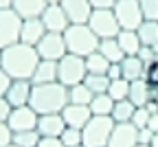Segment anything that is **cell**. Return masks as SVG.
Instances as JSON below:
<instances>
[{
    "instance_id": "obj_1",
    "label": "cell",
    "mask_w": 158,
    "mask_h": 147,
    "mask_svg": "<svg viewBox=\"0 0 158 147\" xmlns=\"http://www.w3.org/2000/svg\"><path fill=\"white\" fill-rule=\"evenodd\" d=\"M37 61H40V55H37L35 46L15 42V44L2 48V64H0V68L11 79H31Z\"/></svg>"
},
{
    "instance_id": "obj_2",
    "label": "cell",
    "mask_w": 158,
    "mask_h": 147,
    "mask_svg": "<svg viewBox=\"0 0 158 147\" xmlns=\"http://www.w3.org/2000/svg\"><path fill=\"white\" fill-rule=\"evenodd\" d=\"M29 106L37 114H55L68 106V88L59 81L51 83H35L31 90Z\"/></svg>"
},
{
    "instance_id": "obj_3",
    "label": "cell",
    "mask_w": 158,
    "mask_h": 147,
    "mask_svg": "<svg viewBox=\"0 0 158 147\" xmlns=\"http://www.w3.org/2000/svg\"><path fill=\"white\" fill-rule=\"evenodd\" d=\"M64 40H66V48L73 55H90L99 48V37L92 33V29L88 24H68V29L64 31Z\"/></svg>"
},
{
    "instance_id": "obj_4",
    "label": "cell",
    "mask_w": 158,
    "mask_h": 147,
    "mask_svg": "<svg viewBox=\"0 0 158 147\" xmlns=\"http://www.w3.org/2000/svg\"><path fill=\"white\" fill-rule=\"evenodd\" d=\"M88 70H86V57L81 55H73L66 53L62 59L57 61V81L64 83L66 88L77 86V83H84Z\"/></svg>"
},
{
    "instance_id": "obj_5",
    "label": "cell",
    "mask_w": 158,
    "mask_h": 147,
    "mask_svg": "<svg viewBox=\"0 0 158 147\" xmlns=\"http://www.w3.org/2000/svg\"><path fill=\"white\" fill-rule=\"evenodd\" d=\"M114 130L112 116H90V121L84 125L81 136H84V147H106L108 138Z\"/></svg>"
},
{
    "instance_id": "obj_6",
    "label": "cell",
    "mask_w": 158,
    "mask_h": 147,
    "mask_svg": "<svg viewBox=\"0 0 158 147\" xmlns=\"http://www.w3.org/2000/svg\"><path fill=\"white\" fill-rule=\"evenodd\" d=\"M92 33L99 37V40H106V37H116L121 27L116 22V15L112 9H92L88 22H86Z\"/></svg>"
},
{
    "instance_id": "obj_7",
    "label": "cell",
    "mask_w": 158,
    "mask_h": 147,
    "mask_svg": "<svg viewBox=\"0 0 158 147\" xmlns=\"http://www.w3.org/2000/svg\"><path fill=\"white\" fill-rule=\"evenodd\" d=\"M114 15H116V22L121 29H127V31H136L143 22V11H141V5L138 0H116L114 7H112Z\"/></svg>"
},
{
    "instance_id": "obj_8",
    "label": "cell",
    "mask_w": 158,
    "mask_h": 147,
    "mask_svg": "<svg viewBox=\"0 0 158 147\" xmlns=\"http://www.w3.org/2000/svg\"><path fill=\"white\" fill-rule=\"evenodd\" d=\"M20 29H22V18L13 9H0V48L20 42Z\"/></svg>"
},
{
    "instance_id": "obj_9",
    "label": "cell",
    "mask_w": 158,
    "mask_h": 147,
    "mask_svg": "<svg viewBox=\"0 0 158 147\" xmlns=\"http://www.w3.org/2000/svg\"><path fill=\"white\" fill-rule=\"evenodd\" d=\"M40 59H51V61H59L66 53V40H64V33H48L37 42V46H35Z\"/></svg>"
},
{
    "instance_id": "obj_10",
    "label": "cell",
    "mask_w": 158,
    "mask_h": 147,
    "mask_svg": "<svg viewBox=\"0 0 158 147\" xmlns=\"http://www.w3.org/2000/svg\"><path fill=\"white\" fill-rule=\"evenodd\" d=\"M37 112L31 106H18L11 108V114L7 119V125L11 128V132H27V130H35L37 125Z\"/></svg>"
},
{
    "instance_id": "obj_11",
    "label": "cell",
    "mask_w": 158,
    "mask_h": 147,
    "mask_svg": "<svg viewBox=\"0 0 158 147\" xmlns=\"http://www.w3.org/2000/svg\"><path fill=\"white\" fill-rule=\"evenodd\" d=\"M42 22H44V27H46V31L48 33H64L66 29H68V15H66V11L62 9V5L59 2H51V5H46V9L42 11Z\"/></svg>"
},
{
    "instance_id": "obj_12",
    "label": "cell",
    "mask_w": 158,
    "mask_h": 147,
    "mask_svg": "<svg viewBox=\"0 0 158 147\" xmlns=\"http://www.w3.org/2000/svg\"><path fill=\"white\" fill-rule=\"evenodd\" d=\"M136 143H138V130L132 123H114V130L106 147H136Z\"/></svg>"
},
{
    "instance_id": "obj_13",
    "label": "cell",
    "mask_w": 158,
    "mask_h": 147,
    "mask_svg": "<svg viewBox=\"0 0 158 147\" xmlns=\"http://www.w3.org/2000/svg\"><path fill=\"white\" fill-rule=\"evenodd\" d=\"M31 90H33V83L31 79H13L11 86L5 94V99L9 101L11 108L18 106H29V99H31Z\"/></svg>"
},
{
    "instance_id": "obj_14",
    "label": "cell",
    "mask_w": 158,
    "mask_h": 147,
    "mask_svg": "<svg viewBox=\"0 0 158 147\" xmlns=\"http://www.w3.org/2000/svg\"><path fill=\"white\" fill-rule=\"evenodd\" d=\"M59 5L66 11L70 24H86L90 13H92V5L88 0H62Z\"/></svg>"
},
{
    "instance_id": "obj_15",
    "label": "cell",
    "mask_w": 158,
    "mask_h": 147,
    "mask_svg": "<svg viewBox=\"0 0 158 147\" xmlns=\"http://www.w3.org/2000/svg\"><path fill=\"white\" fill-rule=\"evenodd\" d=\"M35 130L40 136H62V132L66 130V123L62 112H55V114H40L37 116V125Z\"/></svg>"
},
{
    "instance_id": "obj_16",
    "label": "cell",
    "mask_w": 158,
    "mask_h": 147,
    "mask_svg": "<svg viewBox=\"0 0 158 147\" xmlns=\"http://www.w3.org/2000/svg\"><path fill=\"white\" fill-rule=\"evenodd\" d=\"M46 35V27L42 18H27L22 20V29H20V42L29 46H37V42Z\"/></svg>"
},
{
    "instance_id": "obj_17",
    "label": "cell",
    "mask_w": 158,
    "mask_h": 147,
    "mask_svg": "<svg viewBox=\"0 0 158 147\" xmlns=\"http://www.w3.org/2000/svg\"><path fill=\"white\" fill-rule=\"evenodd\" d=\"M62 116H64V123L68 128H79L84 130V125L90 121L92 112L88 106H77V103H68V106L62 110Z\"/></svg>"
},
{
    "instance_id": "obj_18",
    "label": "cell",
    "mask_w": 158,
    "mask_h": 147,
    "mask_svg": "<svg viewBox=\"0 0 158 147\" xmlns=\"http://www.w3.org/2000/svg\"><path fill=\"white\" fill-rule=\"evenodd\" d=\"M127 99L134 103L136 108L147 106V101L152 99V86H149V81H147L145 77L130 81V94H127Z\"/></svg>"
},
{
    "instance_id": "obj_19",
    "label": "cell",
    "mask_w": 158,
    "mask_h": 147,
    "mask_svg": "<svg viewBox=\"0 0 158 147\" xmlns=\"http://www.w3.org/2000/svg\"><path fill=\"white\" fill-rule=\"evenodd\" d=\"M46 0H13V11L22 18V20H27V18H40L42 15V11L46 9Z\"/></svg>"
},
{
    "instance_id": "obj_20",
    "label": "cell",
    "mask_w": 158,
    "mask_h": 147,
    "mask_svg": "<svg viewBox=\"0 0 158 147\" xmlns=\"http://www.w3.org/2000/svg\"><path fill=\"white\" fill-rule=\"evenodd\" d=\"M51 81H57V61L40 59L31 75V83L35 86V83H51Z\"/></svg>"
},
{
    "instance_id": "obj_21",
    "label": "cell",
    "mask_w": 158,
    "mask_h": 147,
    "mask_svg": "<svg viewBox=\"0 0 158 147\" xmlns=\"http://www.w3.org/2000/svg\"><path fill=\"white\" fill-rule=\"evenodd\" d=\"M121 73H123V79H127V81L143 79L145 77V64L141 61L138 55H125L121 59Z\"/></svg>"
},
{
    "instance_id": "obj_22",
    "label": "cell",
    "mask_w": 158,
    "mask_h": 147,
    "mask_svg": "<svg viewBox=\"0 0 158 147\" xmlns=\"http://www.w3.org/2000/svg\"><path fill=\"white\" fill-rule=\"evenodd\" d=\"M116 42L118 46H121V51L125 55H138V51H141V40H138V33L136 31H127V29H121L116 35Z\"/></svg>"
},
{
    "instance_id": "obj_23",
    "label": "cell",
    "mask_w": 158,
    "mask_h": 147,
    "mask_svg": "<svg viewBox=\"0 0 158 147\" xmlns=\"http://www.w3.org/2000/svg\"><path fill=\"white\" fill-rule=\"evenodd\" d=\"M99 53H101L110 64H118L123 57H125V53L121 51V46H118V42H116V37H106V40H99V48H97Z\"/></svg>"
},
{
    "instance_id": "obj_24",
    "label": "cell",
    "mask_w": 158,
    "mask_h": 147,
    "mask_svg": "<svg viewBox=\"0 0 158 147\" xmlns=\"http://www.w3.org/2000/svg\"><path fill=\"white\" fill-rule=\"evenodd\" d=\"M136 33L143 46H158V20H143Z\"/></svg>"
},
{
    "instance_id": "obj_25",
    "label": "cell",
    "mask_w": 158,
    "mask_h": 147,
    "mask_svg": "<svg viewBox=\"0 0 158 147\" xmlns=\"http://www.w3.org/2000/svg\"><path fill=\"white\" fill-rule=\"evenodd\" d=\"M88 108H90V112H92L94 116H110V114H112V108H114V99H112L108 92L94 94Z\"/></svg>"
},
{
    "instance_id": "obj_26",
    "label": "cell",
    "mask_w": 158,
    "mask_h": 147,
    "mask_svg": "<svg viewBox=\"0 0 158 147\" xmlns=\"http://www.w3.org/2000/svg\"><path fill=\"white\" fill-rule=\"evenodd\" d=\"M136 106L130 101V99H123V101H114V108H112V121L114 123H130L132 121V114H134Z\"/></svg>"
},
{
    "instance_id": "obj_27",
    "label": "cell",
    "mask_w": 158,
    "mask_h": 147,
    "mask_svg": "<svg viewBox=\"0 0 158 147\" xmlns=\"http://www.w3.org/2000/svg\"><path fill=\"white\" fill-rule=\"evenodd\" d=\"M92 92L86 83H77V86L68 88V103H77V106H90L92 101Z\"/></svg>"
},
{
    "instance_id": "obj_28",
    "label": "cell",
    "mask_w": 158,
    "mask_h": 147,
    "mask_svg": "<svg viewBox=\"0 0 158 147\" xmlns=\"http://www.w3.org/2000/svg\"><path fill=\"white\" fill-rule=\"evenodd\" d=\"M108 66H110V61L99 53V51L86 55V70L88 73H92V75H106L108 73Z\"/></svg>"
},
{
    "instance_id": "obj_29",
    "label": "cell",
    "mask_w": 158,
    "mask_h": 147,
    "mask_svg": "<svg viewBox=\"0 0 158 147\" xmlns=\"http://www.w3.org/2000/svg\"><path fill=\"white\" fill-rule=\"evenodd\" d=\"M84 83L90 88L92 94H101V92H108L110 79H108V75H92V73H88L86 79H84Z\"/></svg>"
},
{
    "instance_id": "obj_30",
    "label": "cell",
    "mask_w": 158,
    "mask_h": 147,
    "mask_svg": "<svg viewBox=\"0 0 158 147\" xmlns=\"http://www.w3.org/2000/svg\"><path fill=\"white\" fill-rule=\"evenodd\" d=\"M40 138L42 136L37 134V130H27V132H13L11 143L18 145V147H37Z\"/></svg>"
},
{
    "instance_id": "obj_31",
    "label": "cell",
    "mask_w": 158,
    "mask_h": 147,
    "mask_svg": "<svg viewBox=\"0 0 158 147\" xmlns=\"http://www.w3.org/2000/svg\"><path fill=\"white\" fill-rule=\"evenodd\" d=\"M108 94L114 99V101H123V99H127V94H130V81L127 79H112L110 81V86H108Z\"/></svg>"
},
{
    "instance_id": "obj_32",
    "label": "cell",
    "mask_w": 158,
    "mask_h": 147,
    "mask_svg": "<svg viewBox=\"0 0 158 147\" xmlns=\"http://www.w3.org/2000/svg\"><path fill=\"white\" fill-rule=\"evenodd\" d=\"M59 141H62L66 147H77V145H84V136H81V130L79 128H68L62 132V136H59Z\"/></svg>"
},
{
    "instance_id": "obj_33",
    "label": "cell",
    "mask_w": 158,
    "mask_h": 147,
    "mask_svg": "<svg viewBox=\"0 0 158 147\" xmlns=\"http://www.w3.org/2000/svg\"><path fill=\"white\" fill-rule=\"evenodd\" d=\"M149 116H152V114H149V110H147L145 106H143V108H136L134 114H132V121H130V123L134 125L136 130H141V128H147Z\"/></svg>"
},
{
    "instance_id": "obj_34",
    "label": "cell",
    "mask_w": 158,
    "mask_h": 147,
    "mask_svg": "<svg viewBox=\"0 0 158 147\" xmlns=\"http://www.w3.org/2000/svg\"><path fill=\"white\" fill-rule=\"evenodd\" d=\"M145 20H158V0H138Z\"/></svg>"
},
{
    "instance_id": "obj_35",
    "label": "cell",
    "mask_w": 158,
    "mask_h": 147,
    "mask_svg": "<svg viewBox=\"0 0 158 147\" xmlns=\"http://www.w3.org/2000/svg\"><path fill=\"white\" fill-rule=\"evenodd\" d=\"M138 57H141V61H143L145 66H149V64H154V61H156V48H154V46H141Z\"/></svg>"
},
{
    "instance_id": "obj_36",
    "label": "cell",
    "mask_w": 158,
    "mask_h": 147,
    "mask_svg": "<svg viewBox=\"0 0 158 147\" xmlns=\"http://www.w3.org/2000/svg\"><path fill=\"white\" fill-rule=\"evenodd\" d=\"M145 79L149 81V86L158 88V61H154V64L145 66Z\"/></svg>"
},
{
    "instance_id": "obj_37",
    "label": "cell",
    "mask_w": 158,
    "mask_h": 147,
    "mask_svg": "<svg viewBox=\"0 0 158 147\" xmlns=\"http://www.w3.org/2000/svg\"><path fill=\"white\" fill-rule=\"evenodd\" d=\"M11 138H13V132H11V128H9L7 123H0V147L9 145V143H11Z\"/></svg>"
},
{
    "instance_id": "obj_38",
    "label": "cell",
    "mask_w": 158,
    "mask_h": 147,
    "mask_svg": "<svg viewBox=\"0 0 158 147\" xmlns=\"http://www.w3.org/2000/svg\"><path fill=\"white\" fill-rule=\"evenodd\" d=\"M37 147H66L62 141H59L57 136H42L37 143Z\"/></svg>"
},
{
    "instance_id": "obj_39",
    "label": "cell",
    "mask_w": 158,
    "mask_h": 147,
    "mask_svg": "<svg viewBox=\"0 0 158 147\" xmlns=\"http://www.w3.org/2000/svg\"><path fill=\"white\" fill-rule=\"evenodd\" d=\"M11 81H13V79H11L2 68H0V97L7 94V90H9V86H11Z\"/></svg>"
},
{
    "instance_id": "obj_40",
    "label": "cell",
    "mask_w": 158,
    "mask_h": 147,
    "mask_svg": "<svg viewBox=\"0 0 158 147\" xmlns=\"http://www.w3.org/2000/svg\"><path fill=\"white\" fill-rule=\"evenodd\" d=\"M9 114H11V106H9V101H7L5 97H0V123H7Z\"/></svg>"
},
{
    "instance_id": "obj_41",
    "label": "cell",
    "mask_w": 158,
    "mask_h": 147,
    "mask_svg": "<svg viewBox=\"0 0 158 147\" xmlns=\"http://www.w3.org/2000/svg\"><path fill=\"white\" fill-rule=\"evenodd\" d=\"M106 75H108L110 81H112V79H121V77H123V73H121V61H118V64H110Z\"/></svg>"
},
{
    "instance_id": "obj_42",
    "label": "cell",
    "mask_w": 158,
    "mask_h": 147,
    "mask_svg": "<svg viewBox=\"0 0 158 147\" xmlns=\"http://www.w3.org/2000/svg\"><path fill=\"white\" fill-rule=\"evenodd\" d=\"M152 138H154V132H152L149 128H141V130H138V143L149 145V143H152Z\"/></svg>"
},
{
    "instance_id": "obj_43",
    "label": "cell",
    "mask_w": 158,
    "mask_h": 147,
    "mask_svg": "<svg viewBox=\"0 0 158 147\" xmlns=\"http://www.w3.org/2000/svg\"><path fill=\"white\" fill-rule=\"evenodd\" d=\"M92 5V9H112L116 0H88Z\"/></svg>"
},
{
    "instance_id": "obj_44",
    "label": "cell",
    "mask_w": 158,
    "mask_h": 147,
    "mask_svg": "<svg viewBox=\"0 0 158 147\" xmlns=\"http://www.w3.org/2000/svg\"><path fill=\"white\" fill-rule=\"evenodd\" d=\"M147 128H149V130H152V132H154V134H156V132H158V112H156V114H152V116H149V123H147Z\"/></svg>"
},
{
    "instance_id": "obj_45",
    "label": "cell",
    "mask_w": 158,
    "mask_h": 147,
    "mask_svg": "<svg viewBox=\"0 0 158 147\" xmlns=\"http://www.w3.org/2000/svg\"><path fill=\"white\" fill-rule=\"evenodd\" d=\"M13 7V0H0V9H11Z\"/></svg>"
},
{
    "instance_id": "obj_46",
    "label": "cell",
    "mask_w": 158,
    "mask_h": 147,
    "mask_svg": "<svg viewBox=\"0 0 158 147\" xmlns=\"http://www.w3.org/2000/svg\"><path fill=\"white\" fill-rule=\"evenodd\" d=\"M149 147H158V132L154 134V138H152V143H149Z\"/></svg>"
},
{
    "instance_id": "obj_47",
    "label": "cell",
    "mask_w": 158,
    "mask_h": 147,
    "mask_svg": "<svg viewBox=\"0 0 158 147\" xmlns=\"http://www.w3.org/2000/svg\"><path fill=\"white\" fill-rule=\"evenodd\" d=\"M136 147H149V145H143V143H136Z\"/></svg>"
},
{
    "instance_id": "obj_48",
    "label": "cell",
    "mask_w": 158,
    "mask_h": 147,
    "mask_svg": "<svg viewBox=\"0 0 158 147\" xmlns=\"http://www.w3.org/2000/svg\"><path fill=\"white\" fill-rule=\"evenodd\" d=\"M46 2H48V5H51V2H62V0H46Z\"/></svg>"
},
{
    "instance_id": "obj_49",
    "label": "cell",
    "mask_w": 158,
    "mask_h": 147,
    "mask_svg": "<svg viewBox=\"0 0 158 147\" xmlns=\"http://www.w3.org/2000/svg\"><path fill=\"white\" fill-rule=\"evenodd\" d=\"M0 64H2V48H0Z\"/></svg>"
},
{
    "instance_id": "obj_50",
    "label": "cell",
    "mask_w": 158,
    "mask_h": 147,
    "mask_svg": "<svg viewBox=\"0 0 158 147\" xmlns=\"http://www.w3.org/2000/svg\"><path fill=\"white\" fill-rule=\"evenodd\" d=\"M5 147H18V145H13V143H9V145H5Z\"/></svg>"
},
{
    "instance_id": "obj_51",
    "label": "cell",
    "mask_w": 158,
    "mask_h": 147,
    "mask_svg": "<svg viewBox=\"0 0 158 147\" xmlns=\"http://www.w3.org/2000/svg\"><path fill=\"white\" fill-rule=\"evenodd\" d=\"M77 147H84V145H77Z\"/></svg>"
}]
</instances>
